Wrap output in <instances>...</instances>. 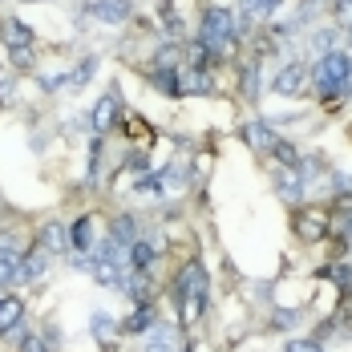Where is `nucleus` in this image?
Returning <instances> with one entry per match:
<instances>
[{
	"instance_id": "obj_1",
	"label": "nucleus",
	"mask_w": 352,
	"mask_h": 352,
	"mask_svg": "<svg viewBox=\"0 0 352 352\" xmlns=\"http://www.w3.org/2000/svg\"><path fill=\"white\" fill-rule=\"evenodd\" d=\"M199 41L207 45L214 61L231 57L235 45H239V29H235V12L231 8H207L203 12V25H199Z\"/></svg>"
},
{
	"instance_id": "obj_2",
	"label": "nucleus",
	"mask_w": 352,
	"mask_h": 352,
	"mask_svg": "<svg viewBox=\"0 0 352 352\" xmlns=\"http://www.w3.org/2000/svg\"><path fill=\"white\" fill-rule=\"evenodd\" d=\"M312 77V89H316L320 102H332V98H340V94H349V77H352V61L344 53H324L316 61V69L308 73Z\"/></svg>"
},
{
	"instance_id": "obj_3",
	"label": "nucleus",
	"mask_w": 352,
	"mask_h": 352,
	"mask_svg": "<svg viewBox=\"0 0 352 352\" xmlns=\"http://www.w3.org/2000/svg\"><path fill=\"white\" fill-rule=\"evenodd\" d=\"M178 304H182V320H199L207 308V272L203 263H186L178 272Z\"/></svg>"
},
{
	"instance_id": "obj_4",
	"label": "nucleus",
	"mask_w": 352,
	"mask_h": 352,
	"mask_svg": "<svg viewBox=\"0 0 352 352\" xmlns=\"http://www.w3.org/2000/svg\"><path fill=\"white\" fill-rule=\"evenodd\" d=\"M292 231H296L300 243H320V239L328 235V211H316V207L300 211L292 219Z\"/></svg>"
},
{
	"instance_id": "obj_5",
	"label": "nucleus",
	"mask_w": 352,
	"mask_h": 352,
	"mask_svg": "<svg viewBox=\"0 0 352 352\" xmlns=\"http://www.w3.org/2000/svg\"><path fill=\"white\" fill-rule=\"evenodd\" d=\"M89 12L102 21V25H122L134 16V4L130 0H89Z\"/></svg>"
},
{
	"instance_id": "obj_6",
	"label": "nucleus",
	"mask_w": 352,
	"mask_h": 352,
	"mask_svg": "<svg viewBox=\"0 0 352 352\" xmlns=\"http://www.w3.org/2000/svg\"><path fill=\"white\" fill-rule=\"evenodd\" d=\"M304 81H308V69L292 61V65H283L280 69V77L272 81V89H276L280 98H296V94H304Z\"/></svg>"
},
{
	"instance_id": "obj_7",
	"label": "nucleus",
	"mask_w": 352,
	"mask_h": 352,
	"mask_svg": "<svg viewBox=\"0 0 352 352\" xmlns=\"http://www.w3.org/2000/svg\"><path fill=\"white\" fill-rule=\"evenodd\" d=\"M243 142L251 146V150H259V154H272L276 150V130L267 126V122H247L243 126Z\"/></svg>"
},
{
	"instance_id": "obj_8",
	"label": "nucleus",
	"mask_w": 352,
	"mask_h": 352,
	"mask_svg": "<svg viewBox=\"0 0 352 352\" xmlns=\"http://www.w3.org/2000/svg\"><path fill=\"white\" fill-rule=\"evenodd\" d=\"M283 0H239V21L243 25H255V21H272L280 12Z\"/></svg>"
},
{
	"instance_id": "obj_9",
	"label": "nucleus",
	"mask_w": 352,
	"mask_h": 352,
	"mask_svg": "<svg viewBox=\"0 0 352 352\" xmlns=\"http://www.w3.org/2000/svg\"><path fill=\"white\" fill-rule=\"evenodd\" d=\"M113 122H118V94L109 89V94L98 98V106L89 109V126H94V130H109Z\"/></svg>"
},
{
	"instance_id": "obj_10",
	"label": "nucleus",
	"mask_w": 352,
	"mask_h": 352,
	"mask_svg": "<svg viewBox=\"0 0 352 352\" xmlns=\"http://www.w3.org/2000/svg\"><path fill=\"white\" fill-rule=\"evenodd\" d=\"M178 94H214V77L211 69H190L178 73Z\"/></svg>"
},
{
	"instance_id": "obj_11",
	"label": "nucleus",
	"mask_w": 352,
	"mask_h": 352,
	"mask_svg": "<svg viewBox=\"0 0 352 352\" xmlns=\"http://www.w3.org/2000/svg\"><path fill=\"white\" fill-rule=\"evenodd\" d=\"M36 243H41V251H65L69 247V231H65V223H57V219H49L45 227H41V235H36Z\"/></svg>"
},
{
	"instance_id": "obj_12",
	"label": "nucleus",
	"mask_w": 352,
	"mask_h": 352,
	"mask_svg": "<svg viewBox=\"0 0 352 352\" xmlns=\"http://www.w3.org/2000/svg\"><path fill=\"white\" fill-rule=\"evenodd\" d=\"M109 243L122 247V251H130V247L138 243V223H134L130 214H118L113 227H109Z\"/></svg>"
},
{
	"instance_id": "obj_13",
	"label": "nucleus",
	"mask_w": 352,
	"mask_h": 352,
	"mask_svg": "<svg viewBox=\"0 0 352 352\" xmlns=\"http://www.w3.org/2000/svg\"><path fill=\"white\" fill-rule=\"evenodd\" d=\"M0 36H4V45H8V53H12V49H33V29H29L25 21H4Z\"/></svg>"
},
{
	"instance_id": "obj_14",
	"label": "nucleus",
	"mask_w": 352,
	"mask_h": 352,
	"mask_svg": "<svg viewBox=\"0 0 352 352\" xmlns=\"http://www.w3.org/2000/svg\"><path fill=\"white\" fill-rule=\"evenodd\" d=\"M45 263H49V251H29L21 263H16V280L21 283H33V280H41V272H45Z\"/></svg>"
},
{
	"instance_id": "obj_15",
	"label": "nucleus",
	"mask_w": 352,
	"mask_h": 352,
	"mask_svg": "<svg viewBox=\"0 0 352 352\" xmlns=\"http://www.w3.org/2000/svg\"><path fill=\"white\" fill-rule=\"evenodd\" d=\"M276 190H280L283 203H300V199H304V175H300L296 166H287V175L280 178V186H276Z\"/></svg>"
},
{
	"instance_id": "obj_16",
	"label": "nucleus",
	"mask_w": 352,
	"mask_h": 352,
	"mask_svg": "<svg viewBox=\"0 0 352 352\" xmlns=\"http://www.w3.org/2000/svg\"><path fill=\"white\" fill-rule=\"evenodd\" d=\"M69 247L73 251H89L94 247V219H77L69 227Z\"/></svg>"
},
{
	"instance_id": "obj_17",
	"label": "nucleus",
	"mask_w": 352,
	"mask_h": 352,
	"mask_svg": "<svg viewBox=\"0 0 352 352\" xmlns=\"http://www.w3.org/2000/svg\"><path fill=\"white\" fill-rule=\"evenodd\" d=\"M21 316H25V304H21L16 296H4V300H0V332L16 328V324H21Z\"/></svg>"
},
{
	"instance_id": "obj_18",
	"label": "nucleus",
	"mask_w": 352,
	"mask_h": 352,
	"mask_svg": "<svg viewBox=\"0 0 352 352\" xmlns=\"http://www.w3.org/2000/svg\"><path fill=\"white\" fill-rule=\"evenodd\" d=\"M154 255H158V247L150 243V239H138V243L130 247V267H134V272H146V267L154 263Z\"/></svg>"
},
{
	"instance_id": "obj_19",
	"label": "nucleus",
	"mask_w": 352,
	"mask_h": 352,
	"mask_svg": "<svg viewBox=\"0 0 352 352\" xmlns=\"http://www.w3.org/2000/svg\"><path fill=\"white\" fill-rule=\"evenodd\" d=\"M150 81H154V89H162V94H178V73H175V65H158V69L150 73Z\"/></svg>"
},
{
	"instance_id": "obj_20",
	"label": "nucleus",
	"mask_w": 352,
	"mask_h": 352,
	"mask_svg": "<svg viewBox=\"0 0 352 352\" xmlns=\"http://www.w3.org/2000/svg\"><path fill=\"white\" fill-rule=\"evenodd\" d=\"M89 328H94V336H98V340H113V332H118V324H113V316H109V312H94V316H89Z\"/></svg>"
},
{
	"instance_id": "obj_21",
	"label": "nucleus",
	"mask_w": 352,
	"mask_h": 352,
	"mask_svg": "<svg viewBox=\"0 0 352 352\" xmlns=\"http://www.w3.org/2000/svg\"><path fill=\"white\" fill-rule=\"evenodd\" d=\"M146 352H175V332H170V328H154Z\"/></svg>"
},
{
	"instance_id": "obj_22",
	"label": "nucleus",
	"mask_w": 352,
	"mask_h": 352,
	"mask_svg": "<svg viewBox=\"0 0 352 352\" xmlns=\"http://www.w3.org/2000/svg\"><path fill=\"white\" fill-rule=\"evenodd\" d=\"M150 324H154V308H150V304H138V312L126 316V328H130V332H146Z\"/></svg>"
},
{
	"instance_id": "obj_23",
	"label": "nucleus",
	"mask_w": 352,
	"mask_h": 352,
	"mask_svg": "<svg viewBox=\"0 0 352 352\" xmlns=\"http://www.w3.org/2000/svg\"><path fill=\"white\" fill-rule=\"evenodd\" d=\"M272 154H276V158H280L283 166H300V150H296V146H292V142H276V150H272Z\"/></svg>"
},
{
	"instance_id": "obj_24",
	"label": "nucleus",
	"mask_w": 352,
	"mask_h": 352,
	"mask_svg": "<svg viewBox=\"0 0 352 352\" xmlns=\"http://www.w3.org/2000/svg\"><path fill=\"white\" fill-rule=\"evenodd\" d=\"M94 69H98V61H81V65H77V69L69 73V85H73V89H81V85H85V81L94 77Z\"/></svg>"
},
{
	"instance_id": "obj_25",
	"label": "nucleus",
	"mask_w": 352,
	"mask_h": 352,
	"mask_svg": "<svg viewBox=\"0 0 352 352\" xmlns=\"http://www.w3.org/2000/svg\"><path fill=\"white\" fill-rule=\"evenodd\" d=\"M0 263H21V247H16L12 235H4V239H0Z\"/></svg>"
},
{
	"instance_id": "obj_26",
	"label": "nucleus",
	"mask_w": 352,
	"mask_h": 352,
	"mask_svg": "<svg viewBox=\"0 0 352 352\" xmlns=\"http://www.w3.org/2000/svg\"><path fill=\"white\" fill-rule=\"evenodd\" d=\"M283 352H324V349H320V340H312V336H296V340L283 344Z\"/></svg>"
},
{
	"instance_id": "obj_27",
	"label": "nucleus",
	"mask_w": 352,
	"mask_h": 352,
	"mask_svg": "<svg viewBox=\"0 0 352 352\" xmlns=\"http://www.w3.org/2000/svg\"><path fill=\"white\" fill-rule=\"evenodd\" d=\"M243 94H247V98H255V94H259V65H247V69H243Z\"/></svg>"
},
{
	"instance_id": "obj_28",
	"label": "nucleus",
	"mask_w": 352,
	"mask_h": 352,
	"mask_svg": "<svg viewBox=\"0 0 352 352\" xmlns=\"http://www.w3.org/2000/svg\"><path fill=\"white\" fill-rule=\"evenodd\" d=\"M336 21H340V29H352V0H336Z\"/></svg>"
},
{
	"instance_id": "obj_29",
	"label": "nucleus",
	"mask_w": 352,
	"mask_h": 352,
	"mask_svg": "<svg viewBox=\"0 0 352 352\" xmlns=\"http://www.w3.org/2000/svg\"><path fill=\"white\" fill-rule=\"evenodd\" d=\"M324 276H328V280L336 283V287H349V267H340V263H336V267H328Z\"/></svg>"
},
{
	"instance_id": "obj_30",
	"label": "nucleus",
	"mask_w": 352,
	"mask_h": 352,
	"mask_svg": "<svg viewBox=\"0 0 352 352\" xmlns=\"http://www.w3.org/2000/svg\"><path fill=\"white\" fill-rule=\"evenodd\" d=\"M12 65L16 69H29L33 65V49H12Z\"/></svg>"
},
{
	"instance_id": "obj_31",
	"label": "nucleus",
	"mask_w": 352,
	"mask_h": 352,
	"mask_svg": "<svg viewBox=\"0 0 352 352\" xmlns=\"http://www.w3.org/2000/svg\"><path fill=\"white\" fill-rule=\"evenodd\" d=\"M12 89H16V81L12 77H0V109L12 102Z\"/></svg>"
},
{
	"instance_id": "obj_32",
	"label": "nucleus",
	"mask_w": 352,
	"mask_h": 352,
	"mask_svg": "<svg viewBox=\"0 0 352 352\" xmlns=\"http://www.w3.org/2000/svg\"><path fill=\"white\" fill-rule=\"evenodd\" d=\"M21 352H45V344H41V336H36V332H29V336L21 340Z\"/></svg>"
},
{
	"instance_id": "obj_33",
	"label": "nucleus",
	"mask_w": 352,
	"mask_h": 352,
	"mask_svg": "<svg viewBox=\"0 0 352 352\" xmlns=\"http://www.w3.org/2000/svg\"><path fill=\"white\" fill-rule=\"evenodd\" d=\"M296 320H300V312H280V316H276V324H283V328H287V324H296Z\"/></svg>"
},
{
	"instance_id": "obj_34",
	"label": "nucleus",
	"mask_w": 352,
	"mask_h": 352,
	"mask_svg": "<svg viewBox=\"0 0 352 352\" xmlns=\"http://www.w3.org/2000/svg\"><path fill=\"white\" fill-rule=\"evenodd\" d=\"M308 4H320V0H308Z\"/></svg>"
}]
</instances>
